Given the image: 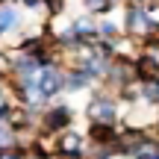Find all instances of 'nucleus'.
I'll use <instances>...</instances> for the list:
<instances>
[{"mask_svg": "<svg viewBox=\"0 0 159 159\" xmlns=\"http://www.w3.org/2000/svg\"><path fill=\"white\" fill-rule=\"evenodd\" d=\"M121 112H124V106H121L118 94H115V91H109L106 85H94V89H91V94H89V100H85V106H83L85 121L121 124Z\"/></svg>", "mask_w": 159, "mask_h": 159, "instance_id": "1", "label": "nucleus"}, {"mask_svg": "<svg viewBox=\"0 0 159 159\" xmlns=\"http://www.w3.org/2000/svg\"><path fill=\"white\" fill-rule=\"evenodd\" d=\"M77 121V109L71 103H62V100H53L41 109V124H39V136L44 139H56L59 133L71 130Z\"/></svg>", "mask_w": 159, "mask_h": 159, "instance_id": "2", "label": "nucleus"}, {"mask_svg": "<svg viewBox=\"0 0 159 159\" xmlns=\"http://www.w3.org/2000/svg\"><path fill=\"white\" fill-rule=\"evenodd\" d=\"M139 80H136V53H124V50H118V56L109 62V71H106V77H103V83L100 85H106L109 91H124V89H130V85H136Z\"/></svg>", "mask_w": 159, "mask_h": 159, "instance_id": "3", "label": "nucleus"}, {"mask_svg": "<svg viewBox=\"0 0 159 159\" xmlns=\"http://www.w3.org/2000/svg\"><path fill=\"white\" fill-rule=\"evenodd\" d=\"M59 94H65V62H53L44 65L35 77V97L39 103H53L59 100Z\"/></svg>", "mask_w": 159, "mask_h": 159, "instance_id": "4", "label": "nucleus"}, {"mask_svg": "<svg viewBox=\"0 0 159 159\" xmlns=\"http://www.w3.org/2000/svg\"><path fill=\"white\" fill-rule=\"evenodd\" d=\"M153 139V133L148 130V124H124L121 121V136L115 142V150H118V159H133L139 150H144Z\"/></svg>", "mask_w": 159, "mask_h": 159, "instance_id": "5", "label": "nucleus"}, {"mask_svg": "<svg viewBox=\"0 0 159 159\" xmlns=\"http://www.w3.org/2000/svg\"><path fill=\"white\" fill-rule=\"evenodd\" d=\"M121 27H124V35H127V39L139 41L142 35L150 33V27H153V15L144 12L142 6L124 0V21H121Z\"/></svg>", "mask_w": 159, "mask_h": 159, "instance_id": "6", "label": "nucleus"}, {"mask_svg": "<svg viewBox=\"0 0 159 159\" xmlns=\"http://www.w3.org/2000/svg\"><path fill=\"white\" fill-rule=\"evenodd\" d=\"M50 144H53V156L56 159H62V156H71V153H85L89 150V139H85V133H80V130H65V133H59L56 139H50Z\"/></svg>", "mask_w": 159, "mask_h": 159, "instance_id": "7", "label": "nucleus"}, {"mask_svg": "<svg viewBox=\"0 0 159 159\" xmlns=\"http://www.w3.org/2000/svg\"><path fill=\"white\" fill-rule=\"evenodd\" d=\"M118 136H121V124L85 121V139H89V144H115Z\"/></svg>", "mask_w": 159, "mask_h": 159, "instance_id": "8", "label": "nucleus"}, {"mask_svg": "<svg viewBox=\"0 0 159 159\" xmlns=\"http://www.w3.org/2000/svg\"><path fill=\"white\" fill-rule=\"evenodd\" d=\"M94 85H97L94 77L85 68H80V65H68L65 68V91L68 94H83V91H91Z\"/></svg>", "mask_w": 159, "mask_h": 159, "instance_id": "9", "label": "nucleus"}, {"mask_svg": "<svg viewBox=\"0 0 159 159\" xmlns=\"http://www.w3.org/2000/svg\"><path fill=\"white\" fill-rule=\"evenodd\" d=\"M21 30H24V15H21V9H18V0L0 6V39L15 35V33H21Z\"/></svg>", "mask_w": 159, "mask_h": 159, "instance_id": "10", "label": "nucleus"}, {"mask_svg": "<svg viewBox=\"0 0 159 159\" xmlns=\"http://www.w3.org/2000/svg\"><path fill=\"white\" fill-rule=\"evenodd\" d=\"M159 77V53L153 50H139L136 53V80H156Z\"/></svg>", "mask_w": 159, "mask_h": 159, "instance_id": "11", "label": "nucleus"}, {"mask_svg": "<svg viewBox=\"0 0 159 159\" xmlns=\"http://www.w3.org/2000/svg\"><path fill=\"white\" fill-rule=\"evenodd\" d=\"M136 85H139V103L148 106V109H159V77L136 83Z\"/></svg>", "mask_w": 159, "mask_h": 159, "instance_id": "12", "label": "nucleus"}, {"mask_svg": "<svg viewBox=\"0 0 159 159\" xmlns=\"http://www.w3.org/2000/svg\"><path fill=\"white\" fill-rule=\"evenodd\" d=\"M118 6H124V0H83V12L94 18H106L112 15Z\"/></svg>", "mask_w": 159, "mask_h": 159, "instance_id": "13", "label": "nucleus"}, {"mask_svg": "<svg viewBox=\"0 0 159 159\" xmlns=\"http://www.w3.org/2000/svg\"><path fill=\"white\" fill-rule=\"evenodd\" d=\"M27 153L30 159H56L53 156V144H50V139H44V136H33L27 142Z\"/></svg>", "mask_w": 159, "mask_h": 159, "instance_id": "14", "label": "nucleus"}, {"mask_svg": "<svg viewBox=\"0 0 159 159\" xmlns=\"http://www.w3.org/2000/svg\"><path fill=\"white\" fill-rule=\"evenodd\" d=\"M97 35L106 39V41H124V39H127V35H124V27L115 24V21H109V18L97 21Z\"/></svg>", "mask_w": 159, "mask_h": 159, "instance_id": "15", "label": "nucleus"}, {"mask_svg": "<svg viewBox=\"0 0 159 159\" xmlns=\"http://www.w3.org/2000/svg\"><path fill=\"white\" fill-rule=\"evenodd\" d=\"M89 159H118L115 144H89Z\"/></svg>", "mask_w": 159, "mask_h": 159, "instance_id": "16", "label": "nucleus"}, {"mask_svg": "<svg viewBox=\"0 0 159 159\" xmlns=\"http://www.w3.org/2000/svg\"><path fill=\"white\" fill-rule=\"evenodd\" d=\"M0 159H30L27 142H15V144H9V148H0Z\"/></svg>", "mask_w": 159, "mask_h": 159, "instance_id": "17", "label": "nucleus"}, {"mask_svg": "<svg viewBox=\"0 0 159 159\" xmlns=\"http://www.w3.org/2000/svg\"><path fill=\"white\" fill-rule=\"evenodd\" d=\"M65 9H68V0H47V6H44V18H47V21H56V18L65 15Z\"/></svg>", "mask_w": 159, "mask_h": 159, "instance_id": "18", "label": "nucleus"}, {"mask_svg": "<svg viewBox=\"0 0 159 159\" xmlns=\"http://www.w3.org/2000/svg\"><path fill=\"white\" fill-rule=\"evenodd\" d=\"M21 142L18 139V133L12 130V124H6V121H0V148H9V144Z\"/></svg>", "mask_w": 159, "mask_h": 159, "instance_id": "19", "label": "nucleus"}, {"mask_svg": "<svg viewBox=\"0 0 159 159\" xmlns=\"http://www.w3.org/2000/svg\"><path fill=\"white\" fill-rule=\"evenodd\" d=\"M118 100H121V106H139V85H130V89L118 91Z\"/></svg>", "mask_w": 159, "mask_h": 159, "instance_id": "20", "label": "nucleus"}, {"mask_svg": "<svg viewBox=\"0 0 159 159\" xmlns=\"http://www.w3.org/2000/svg\"><path fill=\"white\" fill-rule=\"evenodd\" d=\"M133 159H159V136H153V139H150V144L144 150H139Z\"/></svg>", "mask_w": 159, "mask_h": 159, "instance_id": "21", "label": "nucleus"}, {"mask_svg": "<svg viewBox=\"0 0 159 159\" xmlns=\"http://www.w3.org/2000/svg\"><path fill=\"white\" fill-rule=\"evenodd\" d=\"M18 3H21V9H27V12H44L47 0H18Z\"/></svg>", "mask_w": 159, "mask_h": 159, "instance_id": "22", "label": "nucleus"}, {"mask_svg": "<svg viewBox=\"0 0 159 159\" xmlns=\"http://www.w3.org/2000/svg\"><path fill=\"white\" fill-rule=\"evenodd\" d=\"M130 3L142 6V9H144V12H150V15H156V12H159V0H130Z\"/></svg>", "mask_w": 159, "mask_h": 159, "instance_id": "23", "label": "nucleus"}, {"mask_svg": "<svg viewBox=\"0 0 159 159\" xmlns=\"http://www.w3.org/2000/svg\"><path fill=\"white\" fill-rule=\"evenodd\" d=\"M6 3H15V0H0V6H6Z\"/></svg>", "mask_w": 159, "mask_h": 159, "instance_id": "24", "label": "nucleus"}]
</instances>
